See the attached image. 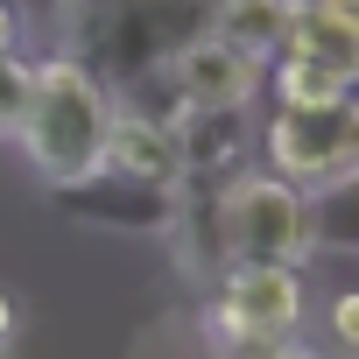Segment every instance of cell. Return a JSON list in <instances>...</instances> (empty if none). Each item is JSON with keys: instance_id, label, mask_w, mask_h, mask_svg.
Segmentation results:
<instances>
[{"instance_id": "cell-2", "label": "cell", "mask_w": 359, "mask_h": 359, "mask_svg": "<svg viewBox=\"0 0 359 359\" xmlns=\"http://www.w3.org/2000/svg\"><path fill=\"white\" fill-rule=\"evenodd\" d=\"M106 134H113V92L78 71L71 57H43L36 64V92H29V120H22V148L43 169V184H78V176L106 169Z\"/></svg>"}, {"instance_id": "cell-6", "label": "cell", "mask_w": 359, "mask_h": 359, "mask_svg": "<svg viewBox=\"0 0 359 359\" xmlns=\"http://www.w3.org/2000/svg\"><path fill=\"white\" fill-rule=\"evenodd\" d=\"M169 78H176V92H184L191 113H219V106H254L261 85H268V64L233 50L226 36H198L191 50H176Z\"/></svg>"}, {"instance_id": "cell-8", "label": "cell", "mask_w": 359, "mask_h": 359, "mask_svg": "<svg viewBox=\"0 0 359 359\" xmlns=\"http://www.w3.org/2000/svg\"><path fill=\"white\" fill-rule=\"evenodd\" d=\"M106 169L148 176V184H184V141H176V127H162V120H141V113H120L113 106Z\"/></svg>"}, {"instance_id": "cell-17", "label": "cell", "mask_w": 359, "mask_h": 359, "mask_svg": "<svg viewBox=\"0 0 359 359\" xmlns=\"http://www.w3.org/2000/svg\"><path fill=\"white\" fill-rule=\"evenodd\" d=\"M331 15H345V22H359V0H324Z\"/></svg>"}, {"instance_id": "cell-11", "label": "cell", "mask_w": 359, "mask_h": 359, "mask_svg": "<svg viewBox=\"0 0 359 359\" xmlns=\"http://www.w3.org/2000/svg\"><path fill=\"white\" fill-rule=\"evenodd\" d=\"M268 78H275V106H338V99H352V85L331 64L303 57V50H282L268 64Z\"/></svg>"}, {"instance_id": "cell-7", "label": "cell", "mask_w": 359, "mask_h": 359, "mask_svg": "<svg viewBox=\"0 0 359 359\" xmlns=\"http://www.w3.org/2000/svg\"><path fill=\"white\" fill-rule=\"evenodd\" d=\"M176 141H184V184H226L261 148V127L247 120V106H219V113H184Z\"/></svg>"}, {"instance_id": "cell-9", "label": "cell", "mask_w": 359, "mask_h": 359, "mask_svg": "<svg viewBox=\"0 0 359 359\" xmlns=\"http://www.w3.org/2000/svg\"><path fill=\"white\" fill-rule=\"evenodd\" d=\"M289 50H303V57L331 64V71L359 92V22L331 15L324 0H296V15H289Z\"/></svg>"}, {"instance_id": "cell-15", "label": "cell", "mask_w": 359, "mask_h": 359, "mask_svg": "<svg viewBox=\"0 0 359 359\" xmlns=\"http://www.w3.org/2000/svg\"><path fill=\"white\" fill-rule=\"evenodd\" d=\"M15 50H22V8L0 0V57H15Z\"/></svg>"}, {"instance_id": "cell-5", "label": "cell", "mask_w": 359, "mask_h": 359, "mask_svg": "<svg viewBox=\"0 0 359 359\" xmlns=\"http://www.w3.org/2000/svg\"><path fill=\"white\" fill-rule=\"evenodd\" d=\"M57 212H71L92 233H120V240H169L176 233V198L184 184H148V176H120V169H92L78 184H50Z\"/></svg>"}, {"instance_id": "cell-12", "label": "cell", "mask_w": 359, "mask_h": 359, "mask_svg": "<svg viewBox=\"0 0 359 359\" xmlns=\"http://www.w3.org/2000/svg\"><path fill=\"white\" fill-rule=\"evenodd\" d=\"M310 240L331 254H359V169L310 191Z\"/></svg>"}, {"instance_id": "cell-18", "label": "cell", "mask_w": 359, "mask_h": 359, "mask_svg": "<svg viewBox=\"0 0 359 359\" xmlns=\"http://www.w3.org/2000/svg\"><path fill=\"white\" fill-rule=\"evenodd\" d=\"M0 359H8V352H0Z\"/></svg>"}, {"instance_id": "cell-14", "label": "cell", "mask_w": 359, "mask_h": 359, "mask_svg": "<svg viewBox=\"0 0 359 359\" xmlns=\"http://www.w3.org/2000/svg\"><path fill=\"white\" fill-rule=\"evenodd\" d=\"M331 338H338L345 352H359V289H345V296L331 303Z\"/></svg>"}, {"instance_id": "cell-3", "label": "cell", "mask_w": 359, "mask_h": 359, "mask_svg": "<svg viewBox=\"0 0 359 359\" xmlns=\"http://www.w3.org/2000/svg\"><path fill=\"white\" fill-rule=\"evenodd\" d=\"M261 155L296 191H324V184H338V176H352L359 169V99L275 106L268 127H261Z\"/></svg>"}, {"instance_id": "cell-10", "label": "cell", "mask_w": 359, "mask_h": 359, "mask_svg": "<svg viewBox=\"0 0 359 359\" xmlns=\"http://www.w3.org/2000/svg\"><path fill=\"white\" fill-rule=\"evenodd\" d=\"M289 15H296V0H219L212 36H226L233 50L275 64V57L289 50Z\"/></svg>"}, {"instance_id": "cell-1", "label": "cell", "mask_w": 359, "mask_h": 359, "mask_svg": "<svg viewBox=\"0 0 359 359\" xmlns=\"http://www.w3.org/2000/svg\"><path fill=\"white\" fill-rule=\"evenodd\" d=\"M212 15L219 0H57V57L120 92L169 71L176 50L212 36Z\"/></svg>"}, {"instance_id": "cell-13", "label": "cell", "mask_w": 359, "mask_h": 359, "mask_svg": "<svg viewBox=\"0 0 359 359\" xmlns=\"http://www.w3.org/2000/svg\"><path fill=\"white\" fill-rule=\"evenodd\" d=\"M29 92H36V64L15 50V57H0V134H22V120H29Z\"/></svg>"}, {"instance_id": "cell-16", "label": "cell", "mask_w": 359, "mask_h": 359, "mask_svg": "<svg viewBox=\"0 0 359 359\" xmlns=\"http://www.w3.org/2000/svg\"><path fill=\"white\" fill-rule=\"evenodd\" d=\"M15 331H22V317H15V296H8V289H0V352H8V345H15Z\"/></svg>"}, {"instance_id": "cell-4", "label": "cell", "mask_w": 359, "mask_h": 359, "mask_svg": "<svg viewBox=\"0 0 359 359\" xmlns=\"http://www.w3.org/2000/svg\"><path fill=\"white\" fill-rule=\"evenodd\" d=\"M303 268H226L212 282V324L226 345H289L303 331Z\"/></svg>"}]
</instances>
